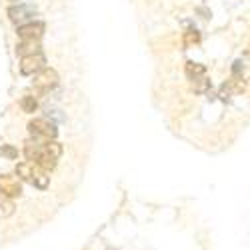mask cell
Masks as SVG:
<instances>
[{"instance_id": "5bb4252c", "label": "cell", "mask_w": 250, "mask_h": 250, "mask_svg": "<svg viewBox=\"0 0 250 250\" xmlns=\"http://www.w3.org/2000/svg\"><path fill=\"white\" fill-rule=\"evenodd\" d=\"M48 182H50V178L46 176V172H42L36 166V172H34V178H32V186H36V188H40V190H44V188H48Z\"/></svg>"}, {"instance_id": "ac0fdd59", "label": "cell", "mask_w": 250, "mask_h": 250, "mask_svg": "<svg viewBox=\"0 0 250 250\" xmlns=\"http://www.w3.org/2000/svg\"><path fill=\"white\" fill-rule=\"evenodd\" d=\"M0 154H2L4 158H8V160H16L18 158V150L12 146V144H2V146H0Z\"/></svg>"}, {"instance_id": "5b68a950", "label": "cell", "mask_w": 250, "mask_h": 250, "mask_svg": "<svg viewBox=\"0 0 250 250\" xmlns=\"http://www.w3.org/2000/svg\"><path fill=\"white\" fill-rule=\"evenodd\" d=\"M0 194H4L8 198H18L22 194V184H20L16 176L0 174Z\"/></svg>"}, {"instance_id": "30bf717a", "label": "cell", "mask_w": 250, "mask_h": 250, "mask_svg": "<svg viewBox=\"0 0 250 250\" xmlns=\"http://www.w3.org/2000/svg\"><path fill=\"white\" fill-rule=\"evenodd\" d=\"M184 72L188 78H198V76H204L206 74V66L200 64V62H194V60H188L184 64Z\"/></svg>"}, {"instance_id": "9c48e42d", "label": "cell", "mask_w": 250, "mask_h": 250, "mask_svg": "<svg viewBox=\"0 0 250 250\" xmlns=\"http://www.w3.org/2000/svg\"><path fill=\"white\" fill-rule=\"evenodd\" d=\"M40 152H42V142H38L34 138L26 140V144H24V156H26L28 162H36Z\"/></svg>"}, {"instance_id": "d6986e66", "label": "cell", "mask_w": 250, "mask_h": 250, "mask_svg": "<svg viewBox=\"0 0 250 250\" xmlns=\"http://www.w3.org/2000/svg\"><path fill=\"white\" fill-rule=\"evenodd\" d=\"M8 2H10V4H24L26 0H8Z\"/></svg>"}, {"instance_id": "e0dca14e", "label": "cell", "mask_w": 250, "mask_h": 250, "mask_svg": "<svg viewBox=\"0 0 250 250\" xmlns=\"http://www.w3.org/2000/svg\"><path fill=\"white\" fill-rule=\"evenodd\" d=\"M208 88H210V80H208V78H204V76L192 78V90H194V92L202 94V92H206Z\"/></svg>"}, {"instance_id": "9a60e30c", "label": "cell", "mask_w": 250, "mask_h": 250, "mask_svg": "<svg viewBox=\"0 0 250 250\" xmlns=\"http://www.w3.org/2000/svg\"><path fill=\"white\" fill-rule=\"evenodd\" d=\"M198 42H200V34H198L196 30L184 32V36H182V44H184V48H192V46H196Z\"/></svg>"}, {"instance_id": "7c38bea8", "label": "cell", "mask_w": 250, "mask_h": 250, "mask_svg": "<svg viewBox=\"0 0 250 250\" xmlns=\"http://www.w3.org/2000/svg\"><path fill=\"white\" fill-rule=\"evenodd\" d=\"M14 214V202L12 198L0 194V218H8Z\"/></svg>"}, {"instance_id": "277c9868", "label": "cell", "mask_w": 250, "mask_h": 250, "mask_svg": "<svg viewBox=\"0 0 250 250\" xmlns=\"http://www.w3.org/2000/svg\"><path fill=\"white\" fill-rule=\"evenodd\" d=\"M36 16V8L28 6V4H12L8 8V18H10V22L14 24H26V22H32Z\"/></svg>"}, {"instance_id": "8992f818", "label": "cell", "mask_w": 250, "mask_h": 250, "mask_svg": "<svg viewBox=\"0 0 250 250\" xmlns=\"http://www.w3.org/2000/svg\"><path fill=\"white\" fill-rule=\"evenodd\" d=\"M20 40H40L44 34V24L42 22H26V24H20L16 30Z\"/></svg>"}, {"instance_id": "ba28073f", "label": "cell", "mask_w": 250, "mask_h": 250, "mask_svg": "<svg viewBox=\"0 0 250 250\" xmlns=\"http://www.w3.org/2000/svg\"><path fill=\"white\" fill-rule=\"evenodd\" d=\"M34 172H36V164L34 162H20L16 164V174H18V180H24V182H30L32 184V178H34Z\"/></svg>"}, {"instance_id": "8fae6325", "label": "cell", "mask_w": 250, "mask_h": 250, "mask_svg": "<svg viewBox=\"0 0 250 250\" xmlns=\"http://www.w3.org/2000/svg\"><path fill=\"white\" fill-rule=\"evenodd\" d=\"M34 164H36L42 172H46V174H48V172H52V170L56 168V158H52V156H48V154H40V156H38V160H36Z\"/></svg>"}, {"instance_id": "3957f363", "label": "cell", "mask_w": 250, "mask_h": 250, "mask_svg": "<svg viewBox=\"0 0 250 250\" xmlns=\"http://www.w3.org/2000/svg\"><path fill=\"white\" fill-rule=\"evenodd\" d=\"M46 66V58L42 52H36V54H28L20 58V74L24 76H32L38 70H42Z\"/></svg>"}, {"instance_id": "2e32d148", "label": "cell", "mask_w": 250, "mask_h": 250, "mask_svg": "<svg viewBox=\"0 0 250 250\" xmlns=\"http://www.w3.org/2000/svg\"><path fill=\"white\" fill-rule=\"evenodd\" d=\"M20 108H22V112H26V114H32L38 108V102H36L34 96H22V100H20Z\"/></svg>"}, {"instance_id": "4fadbf2b", "label": "cell", "mask_w": 250, "mask_h": 250, "mask_svg": "<svg viewBox=\"0 0 250 250\" xmlns=\"http://www.w3.org/2000/svg\"><path fill=\"white\" fill-rule=\"evenodd\" d=\"M224 88H226L228 92L242 94V92H246V82H244L240 76H234V78L228 80V84H224Z\"/></svg>"}, {"instance_id": "7a4b0ae2", "label": "cell", "mask_w": 250, "mask_h": 250, "mask_svg": "<svg viewBox=\"0 0 250 250\" xmlns=\"http://www.w3.org/2000/svg\"><path fill=\"white\" fill-rule=\"evenodd\" d=\"M58 72L54 70V68H48V66H44L42 70H38L36 74H34V88L38 90V92H50L52 88H56L58 86Z\"/></svg>"}, {"instance_id": "6da1fadb", "label": "cell", "mask_w": 250, "mask_h": 250, "mask_svg": "<svg viewBox=\"0 0 250 250\" xmlns=\"http://www.w3.org/2000/svg\"><path fill=\"white\" fill-rule=\"evenodd\" d=\"M28 132L34 140L38 142H48L58 136V128L54 126V122H48L46 118H34L28 122Z\"/></svg>"}, {"instance_id": "52a82bcc", "label": "cell", "mask_w": 250, "mask_h": 250, "mask_svg": "<svg viewBox=\"0 0 250 250\" xmlns=\"http://www.w3.org/2000/svg\"><path fill=\"white\" fill-rule=\"evenodd\" d=\"M36 52H40V40H20L16 44V54L20 58L28 54H36Z\"/></svg>"}]
</instances>
